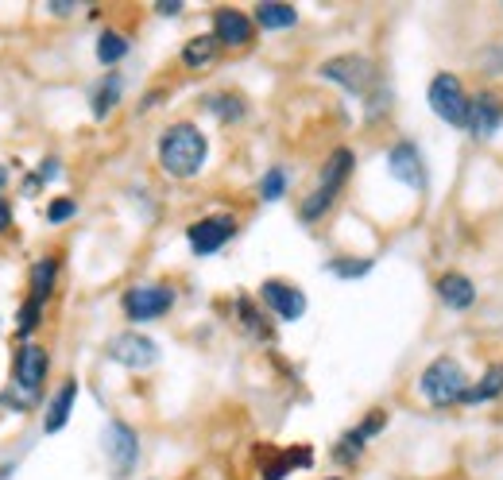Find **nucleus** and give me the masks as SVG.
I'll return each instance as SVG.
<instances>
[{
  "label": "nucleus",
  "instance_id": "obj_10",
  "mask_svg": "<svg viewBox=\"0 0 503 480\" xmlns=\"http://www.w3.org/2000/svg\"><path fill=\"white\" fill-rule=\"evenodd\" d=\"M105 357L112 364H121V368L143 372V368H152V364H159V345L152 337H143V334H117L109 341Z\"/></svg>",
  "mask_w": 503,
  "mask_h": 480
},
{
  "label": "nucleus",
  "instance_id": "obj_7",
  "mask_svg": "<svg viewBox=\"0 0 503 480\" xmlns=\"http://www.w3.org/2000/svg\"><path fill=\"white\" fill-rule=\"evenodd\" d=\"M121 306H124L128 322H155L174 306V291L167 283H140V287L124 291Z\"/></svg>",
  "mask_w": 503,
  "mask_h": 480
},
{
  "label": "nucleus",
  "instance_id": "obj_6",
  "mask_svg": "<svg viewBox=\"0 0 503 480\" xmlns=\"http://www.w3.org/2000/svg\"><path fill=\"white\" fill-rule=\"evenodd\" d=\"M326 81H337L341 90H349L352 97H372V90H376V62H372L368 55H337L330 59L326 66L318 70Z\"/></svg>",
  "mask_w": 503,
  "mask_h": 480
},
{
  "label": "nucleus",
  "instance_id": "obj_21",
  "mask_svg": "<svg viewBox=\"0 0 503 480\" xmlns=\"http://www.w3.org/2000/svg\"><path fill=\"white\" fill-rule=\"evenodd\" d=\"M121 90H124V81H121V74H109L101 86L93 90V97H89V109H93V117L97 121H105L112 109L121 105Z\"/></svg>",
  "mask_w": 503,
  "mask_h": 480
},
{
  "label": "nucleus",
  "instance_id": "obj_4",
  "mask_svg": "<svg viewBox=\"0 0 503 480\" xmlns=\"http://www.w3.org/2000/svg\"><path fill=\"white\" fill-rule=\"evenodd\" d=\"M468 388H473V384H468L465 368L453 357L430 360L426 372H422V379H418V391H422V400H426L430 407H461Z\"/></svg>",
  "mask_w": 503,
  "mask_h": 480
},
{
  "label": "nucleus",
  "instance_id": "obj_9",
  "mask_svg": "<svg viewBox=\"0 0 503 480\" xmlns=\"http://www.w3.org/2000/svg\"><path fill=\"white\" fill-rule=\"evenodd\" d=\"M233 237H236V221L229 218V213H214V218H202V221H194L186 229V240H190L194 256H214Z\"/></svg>",
  "mask_w": 503,
  "mask_h": 480
},
{
  "label": "nucleus",
  "instance_id": "obj_25",
  "mask_svg": "<svg viewBox=\"0 0 503 480\" xmlns=\"http://www.w3.org/2000/svg\"><path fill=\"white\" fill-rule=\"evenodd\" d=\"M124 55H128V39L121 36V31L105 27L101 36H97V62H101V66H117Z\"/></svg>",
  "mask_w": 503,
  "mask_h": 480
},
{
  "label": "nucleus",
  "instance_id": "obj_5",
  "mask_svg": "<svg viewBox=\"0 0 503 480\" xmlns=\"http://www.w3.org/2000/svg\"><path fill=\"white\" fill-rule=\"evenodd\" d=\"M426 101H430V109H434L445 124L468 132V112H473V97L465 93V81L453 74V70H442V74L430 78Z\"/></svg>",
  "mask_w": 503,
  "mask_h": 480
},
{
  "label": "nucleus",
  "instance_id": "obj_2",
  "mask_svg": "<svg viewBox=\"0 0 503 480\" xmlns=\"http://www.w3.org/2000/svg\"><path fill=\"white\" fill-rule=\"evenodd\" d=\"M47 368H51V357H47L43 345L24 341V345H20V353H16L12 384H8L5 395H0V403H5V407H16V411H31V407L39 403V391H43Z\"/></svg>",
  "mask_w": 503,
  "mask_h": 480
},
{
  "label": "nucleus",
  "instance_id": "obj_20",
  "mask_svg": "<svg viewBox=\"0 0 503 480\" xmlns=\"http://www.w3.org/2000/svg\"><path fill=\"white\" fill-rule=\"evenodd\" d=\"M314 465V450L310 445H295V450H287L271 461V465H264V480H283L290 469H310Z\"/></svg>",
  "mask_w": 503,
  "mask_h": 480
},
{
  "label": "nucleus",
  "instance_id": "obj_32",
  "mask_svg": "<svg viewBox=\"0 0 503 480\" xmlns=\"http://www.w3.org/2000/svg\"><path fill=\"white\" fill-rule=\"evenodd\" d=\"M39 187H43V178H39V171L24 178V194H27V197H36V194H39Z\"/></svg>",
  "mask_w": 503,
  "mask_h": 480
},
{
  "label": "nucleus",
  "instance_id": "obj_15",
  "mask_svg": "<svg viewBox=\"0 0 503 480\" xmlns=\"http://www.w3.org/2000/svg\"><path fill=\"white\" fill-rule=\"evenodd\" d=\"M387 426V415H383V411H372V415L361 422V426H352V430H345V438H341L337 442V450H333V457L337 461H345V465H352V461L356 457H361L364 453V445L372 442V438H376L380 434V430Z\"/></svg>",
  "mask_w": 503,
  "mask_h": 480
},
{
  "label": "nucleus",
  "instance_id": "obj_8",
  "mask_svg": "<svg viewBox=\"0 0 503 480\" xmlns=\"http://www.w3.org/2000/svg\"><path fill=\"white\" fill-rule=\"evenodd\" d=\"M101 445H105V457H109V465H112V476H128L136 469V461H140V434L128 422H121V419H112L109 426H105V438H101Z\"/></svg>",
  "mask_w": 503,
  "mask_h": 480
},
{
  "label": "nucleus",
  "instance_id": "obj_30",
  "mask_svg": "<svg viewBox=\"0 0 503 480\" xmlns=\"http://www.w3.org/2000/svg\"><path fill=\"white\" fill-rule=\"evenodd\" d=\"M78 213V206H74V197H55L51 206H47V221L51 225H67L70 218Z\"/></svg>",
  "mask_w": 503,
  "mask_h": 480
},
{
  "label": "nucleus",
  "instance_id": "obj_31",
  "mask_svg": "<svg viewBox=\"0 0 503 480\" xmlns=\"http://www.w3.org/2000/svg\"><path fill=\"white\" fill-rule=\"evenodd\" d=\"M39 306H43V303H36V299H27V303H24V310H20V334H24V337L39 325V318H43V310H39Z\"/></svg>",
  "mask_w": 503,
  "mask_h": 480
},
{
  "label": "nucleus",
  "instance_id": "obj_27",
  "mask_svg": "<svg viewBox=\"0 0 503 480\" xmlns=\"http://www.w3.org/2000/svg\"><path fill=\"white\" fill-rule=\"evenodd\" d=\"M236 314H240V322H245V329H248L252 337H259V341H271V334H267L264 318H259V314H256V306L245 299V294H240V299H236Z\"/></svg>",
  "mask_w": 503,
  "mask_h": 480
},
{
  "label": "nucleus",
  "instance_id": "obj_17",
  "mask_svg": "<svg viewBox=\"0 0 503 480\" xmlns=\"http://www.w3.org/2000/svg\"><path fill=\"white\" fill-rule=\"evenodd\" d=\"M74 400H78V379H67L47 403V419H43V430L47 434H58L62 426L70 422V411H74Z\"/></svg>",
  "mask_w": 503,
  "mask_h": 480
},
{
  "label": "nucleus",
  "instance_id": "obj_19",
  "mask_svg": "<svg viewBox=\"0 0 503 480\" xmlns=\"http://www.w3.org/2000/svg\"><path fill=\"white\" fill-rule=\"evenodd\" d=\"M499 395H503V364H492V368L484 372L473 388H468V395H465V403H461V407L492 403V400H499Z\"/></svg>",
  "mask_w": 503,
  "mask_h": 480
},
{
  "label": "nucleus",
  "instance_id": "obj_18",
  "mask_svg": "<svg viewBox=\"0 0 503 480\" xmlns=\"http://www.w3.org/2000/svg\"><path fill=\"white\" fill-rule=\"evenodd\" d=\"M217 55H221V43H217L214 31H209V36H194L183 47V66L186 70H205V66L217 62Z\"/></svg>",
  "mask_w": 503,
  "mask_h": 480
},
{
  "label": "nucleus",
  "instance_id": "obj_28",
  "mask_svg": "<svg viewBox=\"0 0 503 480\" xmlns=\"http://www.w3.org/2000/svg\"><path fill=\"white\" fill-rule=\"evenodd\" d=\"M283 194H287V171L271 167L264 178H259V197H264V202H279Z\"/></svg>",
  "mask_w": 503,
  "mask_h": 480
},
{
  "label": "nucleus",
  "instance_id": "obj_22",
  "mask_svg": "<svg viewBox=\"0 0 503 480\" xmlns=\"http://www.w3.org/2000/svg\"><path fill=\"white\" fill-rule=\"evenodd\" d=\"M252 20H256V27H264V31H287V27L299 24V12L290 5H271V0H267V5L256 8Z\"/></svg>",
  "mask_w": 503,
  "mask_h": 480
},
{
  "label": "nucleus",
  "instance_id": "obj_3",
  "mask_svg": "<svg viewBox=\"0 0 503 480\" xmlns=\"http://www.w3.org/2000/svg\"><path fill=\"white\" fill-rule=\"evenodd\" d=\"M352 167H356V155L349 152V147H337V152L326 159V167H321L318 187H314L310 194H306V202H302V209H299V218H302L306 225H314V221L326 218L330 206L337 202L341 187H345V182H349Z\"/></svg>",
  "mask_w": 503,
  "mask_h": 480
},
{
  "label": "nucleus",
  "instance_id": "obj_13",
  "mask_svg": "<svg viewBox=\"0 0 503 480\" xmlns=\"http://www.w3.org/2000/svg\"><path fill=\"white\" fill-rule=\"evenodd\" d=\"M259 299H264V306L283 322H299L306 314V294L299 287L283 283V279H267V283L259 287Z\"/></svg>",
  "mask_w": 503,
  "mask_h": 480
},
{
  "label": "nucleus",
  "instance_id": "obj_12",
  "mask_svg": "<svg viewBox=\"0 0 503 480\" xmlns=\"http://www.w3.org/2000/svg\"><path fill=\"white\" fill-rule=\"evenodd\" d=\"M214 36H217L221 47L240 51V47H248L256 39V20L240 8H217L214 12Z\"/></svg>",
  "mask_w": 503,
  "mask_h": 480
},
{
  "label": "nucleus",
  "instance_id": "obj_14",
  "mask_svg": "<svg viewBox=\"0 0 503 480\" xmlns=\"http://www.w3.org/2000/svg\"><path fill=\"white\" fill-rule=\"evenodd\" d=\"M503 128V101L496 93H480L473 97V112H468V136L473 140H492Z\"/></svg>",
  "mask_w": 503,
  "mask_h": 480
},
{
  "label": "nucleus",
  "instance_id": "obj_24",
  "mask_svg": "<svg viewBox=\"0 0 503 480\" xmlns=\"http://www.w3.org/2000/svg\"><path fill=\"white\" fill-rule=\"evenodd\" d=\"M209 112H217V117L225 124H236V121H245L248 117V101L240 93H217V97H209L205 101Z\"/></svg>",
  "mask_w": 503,
  "mask_h": 480
},
{
  "label": "nucleus",
  "instance_id": "obj_11",
  "mask_svg": "<svg viewBox=\"0 0 503 480\" xmlns=\"http://www.w3.org/2000/svg\"><path fill=\"white\" fill-rule=\"evenodd\" d=\"M387 171H392V178H399L403 187H411L414 194L426 190V163H422L418 155V147L411 140H399L392 152H387Z\"/></svg>",
  "mask_w": 503,
  "mask_h": 480
},
{
  "label": "nucleus",
  "instance_id": "obj_26",
  "mask_svg": "<svg viewBox=\"0 0 503 480\" xmlns=\"http://www.w3.org/2000/svg\"><path fill=\"white\" fill-rule=\"evenodd\" d=\"M326 272H333L337 279H364L372 272V260H349V256H337L326 263Z\"/></svg>",
  "mask_w": 503,
  "mask_h": 480
},
{
  "label": "nucleus",
  "instance_id": "obj_29",
  "mask_svg": "<svg viewBox=\"0 0 503 480\" xmlns=\"http://www.w3.org/2000/svg\"><path fill=\"white\" fill-rule=\"evenodd\" d=\"M477 66L484 74H503V43H492V47H484V51L477 55Z\"/></svg>",
  "mask_w": 503,
  "mask_h": 480
},
{
  "label": "nucleus",
  "instance_id": "obj_1",
  "mask_svg": "<svg viewBox=\"0 0 503 480\" xmlns=\"http://www.w3.org/2000/svg\"><path fill=\"white\" fill-rule=\"evenodd\" d=\"M155 155H159V167H163L171 178H194L205 167L209 140H205V132L198 124L178 121V124H171L163 132V136H159Z\"/></svg>",
  "mask_w": 503,
  "mask_h": 480
},
{
  "label": "nucleus",
  "instance_id": "obj_36",
  "mask_svg": "<svg viewBox=\"0 0 503 480\" xmlns=\"http://www.w3.org/2000/svg\"><path fill=\"white\" fill-rule=\"evenodd\" d=\"M330 480H341V476H330Z\"/></svg>",
  "mask_w": 503,
  "mask_h": 480
},
{
  "label": "nucleus",
  "instance_id": "obj_16",
  "mask_svg": "<svg viewBox=\"0 0 503 480\" xmlns=\"http://www.w3.org/2000/svg\"><path fill=\"white\" fill-rule=\"evenodd\" d=\"M437 299H442L449 310H468L477 303V287H473V279L468 275L445 272L442 279H437Z\"/></svg>",
  "mask_w": 503,
  "mask_h": 480
},
{
  "label": "nucleus",
  "instance_id": "obj_34",
  "mask_svg": "<svg viewBox=\"0 0 503 480\" xmlns=\"http://www.w3.org/2000/svg\"><path fill=\"white\" fill-rule=\"evenodd\" d=\"M155 12L159 16H178V12H183V5H178V0H163V5H155Z\"/></svg>",
  "mask_w": 503,
  "mask_h": 480
},
{
  "label": "nucleus",
  "instance_id": "obj_35",
  "mask_svg": "<svg viewBox=\"0 0 503 480\" xmlns=\"http://www.w3.org/2000/svg\"><path fill=\"white\" fill-rule=\"evenodd\" d=\"M5 182H8V171H5V167H0V190H5Z\"/></svg>",
  "mask_w": 503,
  "mask_h": 480
},
{
  "label": "nucleus",
  "instance_id": "obj_33",
  "mask_svg": "<svg viewBox=\"0 0 503 480\" xmlns=\"http://www.w3.org/2000/svg\"><path fill=\"white\" fill-rule=\"evenodd\" d=\"M12 229V209H8V202L0 197V233H8Z\"/></svg>",
  "mask_w": 503,
  "mask_h": 480
},
{
  "label": "nucleus",
  "instance_id": "obj_23",
  "mask_svg": "<svg viewBox=\"0 0 503 480\" xmlns=\"http://www.w3.org/2000/svg\"><path fill=\"white\" fill-rule=\"evenodd\" d=\"M55 279H58V260H55V256L36 260V268H31V299H36V303H47V299H51Z\"/></svg>",
  "mask_w": 503,
  "mask_h": 480
}]
</instances>
